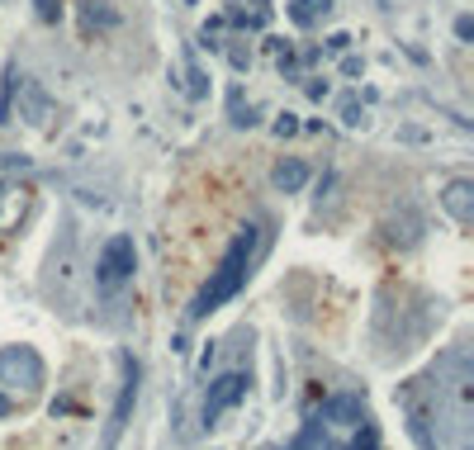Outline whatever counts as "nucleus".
I'll list each match as a JSON object with an SVG mask.
<instances>
[{
  "instance_id": "nucleus-1",
  "label": "nucleus",
  "mask_w": 474,
  "mask_h": 450,
  "mask_svg": "<svg viewBox=\"0 0 474 450\" xmlns=\"http://www.w3.org/2000/svg\"><path fill=\"white\" fill-rule=\"evenodd\" d=\"M285 450H380L365 398L361 394H332V398H323V403L303 418L299 437Z\"/></svg>"
},
{
  "instance_id": "nucleus-2",
  "label": "nucleus",
  "mask_w": 474,
  "mask_h": 450,
  "mask_svg": "<svg viewBox=\"0 0 474 450\" xmlns=\"http://www.w3.org/2000/svg\"><path fill=\"white\" fill-rule=\"evenodd\" d=\"M257 247H261V232L257 228H242L237 238L228 242V252H224V261L209 271V280H205V290L195 294V304H190V318L199 323V318H209L214 308H224L228 299H237L242 294V285H247V275H251V261H257Z\"/></svg>"
},
{
  "instance_id": "nucleus-3",
  "label": "nucleus",
  "mask_w": 474,
  "mask_h": 450,
  "mask_svg": "<svg viewBox=\"0 0 474 450\" xmlns=\"http://www.w3.org/2000/svg\"><path fill=\"white\" fill-rule=\"evenodd\" d=\"M0 389L33 398L43 389V356L33 346H0Z\"/></svg>"
},
{
  "instance_id": "nucleus-4",
  "label": "nucleus",
  "mask_w": 474,
  "mask_h": 450,
  "mask_svg": "<svg viewBox=\"0 0 474 450\" xmlns=\"http://www.w3.org/2000/svg\"><path fill=\"white\" fill-rule=\"evenodd\" d=\"M133 265H138V247H133V238H110L105 242V252H100L95 261V280H100V290H118L124 280H133Z\"/></svg>"
},
{
  "instance_id": "nucleus-5",
  "label": "nucleus",
  "mask_w": 474,
  "mask_h": 450,
  "mask_svg": "<svg viewBox=\"0 0 474 450\" xmlns=\"http://www.w3.org/2000/svg\"><path fill=\"white\" fill-rule=\"evenodd\" d=\"M247 385L251 379L242 375V370H228V375H218L214 385H209V394H205V408H199V422L205 427H218V418H224L228 408H237L247 398Z\"/></svg>"
},
{
  "instance_id": "nucleus-6",
  "label": "nucleus",
  "mask_w": 474,
  "mask_h": 450,
  "mask_svg": "<svg viewBox=\"0 0 474 450\" xmlns=\"http://www.w3.org/2000/svg\"><path fill=\"white\" fill-rule=\"evenodd\" d=\"M118 365H124V389H118V403H114L110 427H105V450H114V441L124 437L128 412H133V403H138V360H133V356H118Z\"/></svg>"
},
{
  "instance_id": "nucleus-7",
  "label": "nucleus",
  "mask_w": 474,
  "mask_h": 450,
  "mask_svg": "<svg viewBox=\"0 0 474 450\" xmlns=\"http://www.w3.org/2000/svg\"><path fill=\"white\" fill-rule=\"evenodd\" d=\"M29 209H33V195L24 186H14V180H5V186H0V232H20Z\"/></svg>"
},
{
  "instance_id": "nucleus-8",
  "label": "nucleus",
  "mask_w": 474,
  "mask_h": 450,
  "mask_svg": "<svg viewBox=\"0 0 474 450\" xmlns=\"http://www.w3.org/2000/svg\"><path fill=\"white\" fill-rule=\"evenodd\" d=\"M442 209L461 228H470L474 223V180H451V186L442 190Z\"/></svg>"
},
{
  "instance_id": "nucleus-9",
  "label": "nucleus",
  "mask_w": 474,
  "mask_h": 450,
  "mask_svg": "<svg viewBox=\"0 0 474 450\" xmlns=\"http://www.w3.org/2000/svg\"><path fill=\"white\" fill-rule=\"evenodd\" d=\"M270 180H276V190H285V195H299L303 186H309V166H303L299 157H290V161H280L276 171H270Z\"/></svg>"
},
{
  "instance_id": "nucleus-10",
  "label": "nucleus",
  "mask_w": 474,
  "mask_h": 450,
  "mask_svg": "<svg viewBox=\"0 0 474 450\" xmlns=\"http://www.w3.org/2000/svg\"><path fill=\"white\" fill-rule=\"evenodd\" d=\"M332 14V0H290V20L299 29H313V24H323Z\"/></svg>"
},
{
  "instance_id": "nucleus-11",
  "label": "nucleus",
  "mask_w": 474,
  "mask_h": 450,
  "mask_svg": "<svg viewBox=\"0 0 474 450\" xmlns=\"http://www.w3.org/2000/svg\"><path fill=\"white\" fill-rule=\"evenodd\" d=\"M205 91H209V86H205V72H199V66L185 57V95H195V100H199Z\"/></svg>"
},
{
  "instance_id": "nucleus-12",
  "label": "nucleus",
  "mask_w": 474,
  "mask_h": 450,
  "mask_svg": "<svg viewBox=\"0 0 474 450\" xmlns=\"http://www.w3.org/2000/svg\"><path fill=\"white\" fill-rule=\"evenodd\" d=\"M251 114H257L251 105L242 109V91H233V124H237V128H251V124H257V119H251Z\"/></svg>"
},
{
  "instance_id": "nucleus-13",
  "label": "nucleus",
  "mask_w": 474,
  "mask_h": 450,
  "mask_svg": "<svg viewBox=\"0 0 474 450\" xmlns=\"http://www.w3.org/2000/svg\"><path fill=\"white\" fill-rule=\"evenodd\" d=\"M342 124H347V128H361V124H365V114H361V105H356V100H347V105H342Z\"/></svg>"
},
{
  "instance_id": "nucleus-14",
  "label": "nucleus",
  "mask_w": 474,
  "mask_h": 450,
  "mask_svg": "<svg viewBox=\"0 0 474 450\" xmlns=\"http://www.w3.org/2000/svg\"><path fill=\"white\" fill-rule=\"evenodd\" d=\"M39 20L43 24H57L62 20V5H57V0H39Z\"/></svg>"
},
{
  "instance_id": "nucleus-15",
  "label": "nucleus",
  "mask_w": 474,
  "mask_h": 450,
  "mask_svg": "<svg viewBox=\"0 0 474 450\" xmlns=\"http://www.w3.org/2000/svg\"><path fill=\"white\" fill-rule=\"evenodd\" d=\"M290 133H299V119H294V114H280V119H276V138H290Z\"/></svg>"
},
{
  "instance_id": "nucleus-16",
  "label": "nucleus",
  "mask_w": 474,
  "mask_h": 450,
  "mask_svg": "<svg viewBox=\"0 0 474 450\" xmlns=\"http://www.w3.org/2000/svg\"><path fill=\"white\" fill-rule=\"evenodd\" d=\"M347 43H351L347 33H332V39H328V48H332V53H347Z\"/></svg>"
},
{
  "instance_id": "nucleus-17",
  "label": "nucleus",
  "mask_w": 474,
  "mask_h": 450,
  "mask_svg": "<svg viewBox=\"0 0 474 450\" xmlns=\"http://www.w3.org/2000/svg\"><path fill=\"white\" fill-rule=\"evenodd\" d=\"M455 33H461V39H470V33H474V24H470V14H461V20H455Z\"/></svg>"
},
{
  "instance_id": "nucleus-18",
  "label": "nucleus",
  "mask_w": 474,
  "mask_h": 450,
  "mask_svg": "<svg viewBox=\"0 0 474 450\" xmlns=\"http://www.w3.org/2000/svg\"><path fill=\"white\" fill-rule=\"evenodd\" d=\"M10 412H14V398H5V394H0V418H10Z\"/></svg>"
}]
</instances>
